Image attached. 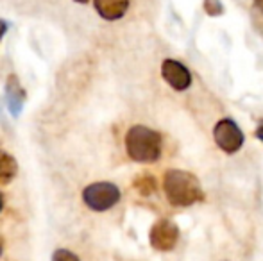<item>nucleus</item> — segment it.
I'll return each instance as SVG.
<instances>
[{
    "label": "nucleus",
    "mask_w": 263,
    "mask_h": 261,
    "mask_svg": "<svg viewBox=\"0 0 263 261\" xmlns=\"http://www.w3.org/2000/svg\"><path fill=\"white\" fill-rule=\"evenodd\" d=\"M0 256H2V242H0Z\"/></svg>",
    "instance_id": "nucleus-18"
},
{
    "label": "nucleus",
    "mask_w": 263,
    "mask_h": 261,
    "mask_svg": "<svg viewBox=\"0 0 263 261\" xmlns=\"http://www.w3.org/2000/svg\"><path fill=\"white\" fill-rule=\"evenodd\" d=\"M163 190L166 200L176 208H190L195 202L204 200L201 183L194 174L186 170L170 168L163 175Z\"/></svg>",
    "instance_id": "nucleus-1"
},
{
    "label": "nucleus",
    "mask_w": 263,
    "mask_h": 261,
    "mask_svg": "<svg viewBox=\"0 0 263 261\" xmlns=\"http://www.w3.org/2000/svg\"><path fill=\"white\" fill-rule=\"evenodd\" d=\"M251 22L254 29L263 36V0H253L251 6Z\"/></svg>",
    "instance_id": "nucleus-11"
},
{
    "label": "nucleus",
    "mask_w": 263,
    "mask_h": 261,
    "mask_svg": "<svg viewBox=\"0 0 263 261\" xmlns=\"http://www.w3.org/2000/svg\"><path fill=\"white\" fill-rule=\"evenodd\" d=\"M161 75L170 88L176 91H184L192 84V73L183 63L176 59H165L161 65Z\"/></svg>",
    "instance_id": "nucleus-6"
},
{
    "label": "nucleus",
    "mask_w": 263,
    "mask_h": 261,
    "mask_svg": "<svg viewBox=\"0 0 263 261\" xmlns=\"http://www.w3.org/2000/svg\"><path fill=\"white\" fill-rule=\"evenodd\" d=\"M213 138L218 149H222L226 154H235L243 145V132L233 122L231 118H222L213 129Z\"/></svg>",
    "instance_id": "nucleus-4"
},
{
    "label": "nucleus",
    "mask_w": 263,
    "mask_h": 261,
    "mask_svg": "<svg viewBox=\"0 0 263 261\" xmlns=\"http://www.w3.org/2000/svg\"><path fill=\"white\" fill-rule=\"evenodd\" d=\"M133 186L138 190L140 195L149 197V195H153V193L156 192L158 183H156V179H154V175L142 174V175H136V179L133 181Z\"/></svg>",
    "instance_id": "nucleus-10"
},
{
    "label": "nucleus",
    "mask_w": 263,
    "mask_h": 261,
    "mask_svg": "<svg viewBox=\"0 0 263 261\" xmlns=\"http://www.w3.org/2000/svg\"><path fill=\"white\" fill-rule=\"evenodd\" d=\"M120 200V190L113 183H93L83 190V202L91 211H107Z\"/></svg>",
    "instance_id": "nucleus-3"
},
{
    "label": "nucleus",
    "mask_w": 263,
    "mask_h": 261,
    "mask_svg": "<svg viewBox=\"0 0 263 261\" xmlns=\"http://www.w3.org/2000/svg\"><path fill=\"white\" fill-rule=\"evenodd\" d=\"M52 261H81L77 254H73L68 249H58L52 254Z\"/></svg>",
    "instance_id": "nucleus-13"
},
{
    "label": "nucleus",
    "mask_w": 263,
    "mask_h": 261,
    "mask_svg": "<svg viewBox=\"0 0 263 261\" xmlns=\"http://www.w3.org/2000/svg\"><path fill=\"white\" fill-rule=\"evenodd\" d=\"M161 134L145 126H133L125 134L127 156L136 163H154L161 156Z\"/></svg>",
    "instance_id": "nucleus-2"
},
{
    "label": "nucleus",
    "mask_w": 263,
    "mask_h": 261,
    "mask_svg": "<svg viewBox=\"0 0 263 261\" xmlns=\"http://www.w3.org/2000/svg\"><path fill=\"white\" fill-rule=\"evenodd\" d=\"M25 98H27V91L20 84V79L16 75H9L6 81V106L7 111L11 113L13 118H18L24 111Z\"/></svg>",
    "instance_id": "nucleus-7"
},
{
    "label": "nucleus",
    "mask_w": 263,
    "mask_h": 261,
    "mask_svg": "<svg viewBox=\"0 0 263 261\" xmlns=\"http://www.w3.org/2000/svg\"><path fill=\"white\" fill-rule=\"evenodd\" d=\"M179 240V227L168 218H159L154 222L149 233V242L153 249L159 252H170Z\"/></svg>",
    "instance_id": "nucleus-5"
},
{
    "label": "nucleus",
    "mask_w": 263,
    "mask_h": 261,
    "mask_svg": "<svg viewBox=\"0 0 263 261\" xmlns=\"http://www.w3.org/2000/svg\"><path fill=\"white\" fill-rule=\"evenodd\" d=\"M7 29H9V24H7L6 20H0V42H2V38L7 32Z\"/></svg>",
    "instance_id": "nucleus-14"
},
{
    "label": "nucleus",
    "mask_w": 263,
    "mask_h": 261,
    "mask_svg": "<svg viewBox=\"0 0 263 261\" xmlns=\"http://www.w3.org/2000/svg\"><path fill=\"white\" fill-rule=\"evenodd\" d=\"M202 7L208 16H222L224 14V4L222 0H202Z\"/></svg>",
    "instance_id": "nucleus-12"
},
{
    "label": "nucleus",
    "mask_w": 263,
    "mask_h": 261,
    "mask_svg": "<svg viewBox=\"0 0 263 261\" xmlns=\"http://www.w3.org/2000/svg\"><path fill=\"white\" fill-rule=\"evenodd\" d=\"M73 2H77V4H88L90 0H73Z\"/></svg>",
    "instance_id": "nucleus-17"
},
{
    "label": "nucleus",
    "mask_w": 263,
    "mask_h": 261,
    "mask_svg": "<svg viewBox=\"0 0 263 261\" xmlns=\"http://www.w3.org/2000/svg\"><path fill=\"white\" fill-rule=\"evenodd\" d=\"M254 134H256V138H258V139H261V142H263V120L260 122V127H258Z\"/></svg>",
    "instance_id": "nucleus-15"
},
{
    "label": "nucleus",
    "mask_w": 263,
    "mask_h": 261,
    "mask_svg": "<svg viewBox=\"0 0 263 261\" xmlns=\"http://www.w3.org/2000/svg\"><path fill=\"white\" fill-rule=\"evenodd\" d=\"M93 7L99 16L107 22L120 20L129 9V0H93Z\"/></svg>",
    "instance_id": "nucleus-8"
},
{
    "label": "nucleus",
    "mask_w": 263,
    "mask_h": 261,
    "mask_svg": "<svg viewBox=\"0 0 263 261\" xmlns=\"http://www.w3.org/2000/svg\"><path fill=\"white\" fill-rule=\"evenodd\" d=\"M18 174V163L11 154L0 149V185H9Z\"/></svg>",
    "instance_id": "nucleus-9"
},
{
    "label": "nucleus",
    "mask_w": 263,
    "mask_h": 261,
    "mask_svg": "<svg viewBox=\"0 0 263 261\" xmlns=\"http://www.w3.org/2000/svg\"><path fill=\"white\" fill-rule=\"evenodd\" d=\"M2 208H4V197H2V193H0V211H2Z\"/></svg>",
    "instance_id": "nucleus-16"
}]
</instances>
